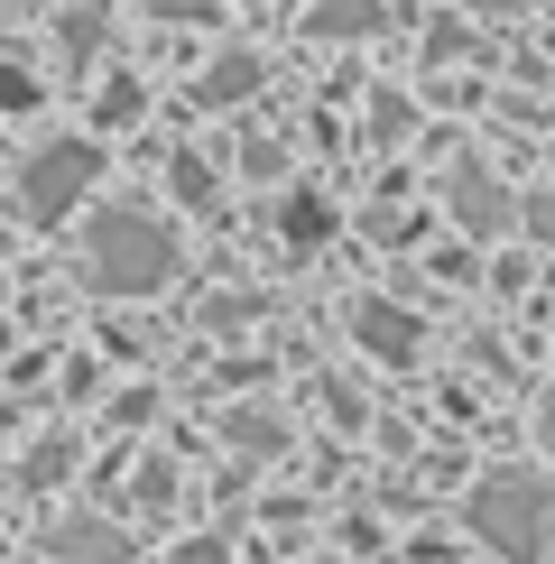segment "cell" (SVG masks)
<instances>
[{
  "mask_svg": "<svg viewBox=\"0 0 555 564\" xmlns=\"http://www.w3.org/2000/svg\"><path fill=\"white\" fill-rule=\"evenodd\" d=\"M130 490H139V509H167V500H176V473H167V463H149Z\"/></svg>",
  "mask_w": 555,
  "mask_h": 564,
  "instance_id": "16",
  "label": "cell"
},
{
  "mask_svg": "<svg viewBox=\"0 0 555 564\" xmlns=\"http://www.w3.org/2000/svg\"><path fill=\"white\" fill-rule=\"evenodd\" d=\"M167 176H176V195H185V204H214V167H204V158H176Z\"/></svg>",
  "mask_w": 555,
  "mask_h": 564,
  "instance_id": "14",
  "label": "cell"
},
{
  "mask_svg": "<svg viewBox=\"0 0 555 564\" xmlns=\"http://www.w3.org/2000/svg\"><path fill=\"white\" fill-rule=\"evenodd\" d=\"M176 564H231V555L214 546V536H185V546H176Z\"/></svg>",
  "mask_w": 555,
  "mask_h": 564,
  "instance_id": "20",
  "label": "cell"
},
{
  "mask_svg": "<svg viewBox=\"0 0 555 564\" xmlns=\"http://www.w3.org/2000/svg\"><path fill=\"white\" fill-rule=\"evenodd\" d=\"M481 10H527V0H481Z\"/></svg>",
  "mask_w": 555,
  "mask_h": 564,
  "instance_id": "22",
  "label": "cell"
},
{
  "mask_svg": "<svg viewBox=\"0 0 555 564\" xmlns=\"http://www.w3.org/2000/svg\"><path fill=\"white\" fill-rule=\"evenodd\" d=\"M37 75H29V65H0V111H37Z\"/></svg>",
  "mask_w": 555,
  "mask_h": 564,
  "instance_id": "13",
  "label": "cell"
},
{
  "mask_svg": "<svg viewBox=\"0 0 555 564\" xmlns=\"http://www.w3.org/2000/svg\"><path fill=\"white\" fill-rule=\"evenodd\" d=\"M509 231H537V241H555V185H546V195H527V204H509Z\"/></svg>",
  "mask_w": 555,
  "mask_h": 564,
  "instance_id": "12",
  "label": "cell"
},
{
  "mask_svg": "<svg viewBox=\"0 0 555 564\" xmlns=\"http://www.w3.org/2000/svg\"><path fill=\"white\" fill-rule=\"evenodd\" d=\"M46 555L56 564H130V536L102 528V519H56L46 528Z\"/></svg>",
  "mask_w": 555,
  "mask_h": 564,
  "instance_id": "5",
  "label": "cell"
},
{
  "mask_svg": "<svg viewBox=\"0 0 555 564\" xmlns=\"http://www.w3.org/2000/svg\"><path fill=\"white\" fill-rule=\"evenodd\" d=\"M260 75H269V65L250 56V46H231L222 65H204V84H195V102H214V111H222V102H250V93H260Z\"/></svg>",
  "mask_w": 555,
  "mask_h": 564,
  "instance_id": "7",
  "label": "cell"
},
{
  "mask_svg": "<svg viewBox=\"0 0 555 564\" xmlns=\"http://www.w3.org/2000/svg\"><path fill=\"white\" fill-rule=\"evenodd\" d=\"M92 176H102V149H92V139H46L29 167H19V204H29V223H65Z\"/></svg>",
  "mask_w": 555,
  "mask_h": 564,
  "instance_id": "3",
  "label": "cell"
},
{
  "mask_svg": "<svg viewBox=\"0 0 555 564\" xmlns=\"http://www.w3.org/2000/svg\"><path fill=\"white\" fill-rule=\"evenodd\" d=\"M65 463H75V444H65V435H46L37 454L19 463V481H29V490H46V481H65Z\"/></svg>",
  "mask_w": 555,
  "mask_h": 564,
  "instance_id": "11",
  "label": "cell"
},
{
  "mask_svg": "<svg viewBox=\"0 0 555 564\" xmlns=\"http://www.w3.org/2000/svg\"><path fill=\"white\" fill-rule=\"evenodd\" d=\"M278 231H287L296 250H315L324 231H334V204H324V195H287V204H278Z\"/></svg>",
  "mask_w": 555,
  "mask_h": 564,
  "instance_id": "9",
  "label": "cell"
},
{
  "mask_svg": "<svg viewBox=\"0 0 555 564\" xmlns=\"http://www.w3.org/2000/svg\"><path fill=\"white\" fill-rule=\"evenodd\" d=\"M306 29L315 37H361V29H380V0H315Z\"/></svg>",
  "mask_w": 555,
  "mask_h": 564,
  "instance_id": "8",
  "label": "cell"
},
{
  "mask_svg": "<svg viewBox=\"0 0 555 564\" xmlns=\"http://www.w3.org/2000/svg\"><path fill=\"white\" fill-rule=\"evenodd\" d=\"M0 10H29V0H0Z\"/></svg>",
  "mask_w": 555,
  "mask_h": 564,
  "instance_id": "23",
  "label": "cell"
},
{
  "mask_svg": "<svg viewBox=\"0 0 555 564\" xmlns=\"http://www.w3.org/2000/svg\"><path fill=\"white\" fill-rule=\"evenodd\" d=\"M370 130H380V139L407 130V102H399V93H380V102H370Z\"/></svg>",
  "mask_w": 555,
  "mask_h": 564,
  "instance_id": "17",
  "label": "cell"
},
{
  "mask_svg": "<svg viewBox=\"0 0 555 564\" xmlns=\"http://www.w3.org/2000/svg\"><path fill=\"white\" fill-rule=\"evenodd\" d=\"M102 121H139V84H111L102 93Z\"/></svg>",
  "mask_w": 555,
  "mask_h": 564,
  "instance_id": "19",
  "label": "cell"
},
{
  "mask_svg": "<svg viewBox=\"0 0 555 564\" xmlns=\"http://www.w3.org/2000/svg\"><path fill=\"white\" fill-rule=\"evenodd\" d=\"M454 214H463V231H481V241H491V231H509V195L472 167V158L454 167Z\"/></svg>",
  "mask_w": 555,
  "mask_h": 564,
  "instance_id": "6",
  "label": "cell"
},
{
  "mask_svg": "<svg viewBox=\"0 0 555 564\" xmlns=\"http://www.w3.org/2000/svg\"><path fill=\"white\" fill-rule=\"evenodd\" d=\"M352 343H361V351H380L389 370H407L426 334H416V315H407V305H389V296H361V305H352Z\"/></svg>",
  "mask_w": 555,
  "mask_h": 564,
  "instance_id": "4",
  "label": "cell"
},
{
  "mask_svg": "<svg viewBox=\"0 0 555 564\" xmlns=\"http://www.w3.org/2000/svg\"><path fill=\"white\" fill-rule=\"evenodd\" d=\"M463 519H472V536L500 564H546L555 555V490L537 473H481L472 500H463Z\"/></svg>",
  "mask_w": 555,
  "mask_h": 564,
  "instance_id": "1",
  "label": "cell"
},
{
  "mask_svg": "<svg viewBox=\"0 0 555 564\" xmlns=\"http://www.w3.org/2000/svg\"><path fill=\"white\" fill-rule=\"evenodd\" d=\"M231 444H241V454H278V426L269 416H231Z\"/></svg>",
  "mask_w": 555,
  "mask_h": 564,
  "instance_id": "15",
  "label": "cell"
},
{
  "mask_svg": "<svg viewBox=\"0 0 555 564\" xmlns=\"http://www.w3.org/2000/svg\"><path fill=\"white\" fill-rule=\"evenodd\" d=\"M176 278V231L149 223V214H102L92 223V288L102 296H157Z\"/></svg>",
  "mask_w": 555,
  "mask_h": 564,
  "instance_id": "2",
  "label": "cell"
},
{
  "mask_svg": "<svg viewBox=\"0 0 555 564\" xmlns=\"http://www.w3.org/2000/svg\"><path fill=\"white\" fill-rule=\"evenodd\" d=\"M149 19H222V0H149Z\"/></svg>",
  "mask_w": 555,
  "mask_h": 564,
  "instance_id": "18",
  "label": "cell"
},
{
  "mask_svg": "<svg viewBox=\"0 0 555 564\" xmlns=\"http://www.w3.org/2000/svg\"><path fill=\"white\" fill-rule=\"evenodd\" d=\"M102 37H111V19L92 10V0H84V10H65V29H56V46H65V65H92V56H102Z\"/></svg>",
  "mask_w": 555,
  "mask_h": 564,
  "instance_id": "10",
  "label": "cell"
},
{
  "mask_svg": "<svg viewBox=\"0 0 555 564\" xmlns=\"http://www.w3.org/2000/svg\"><path fill=\"white\" fill-rule=\"evenodd\" d=\"M537 435H546V454H555V389H546V408H537Z\"/></svg>",
  "mask_w": 555,
  "mask_h": 564,
  "instance_id": "21",
  "label": "cell"
}]
</instances>
